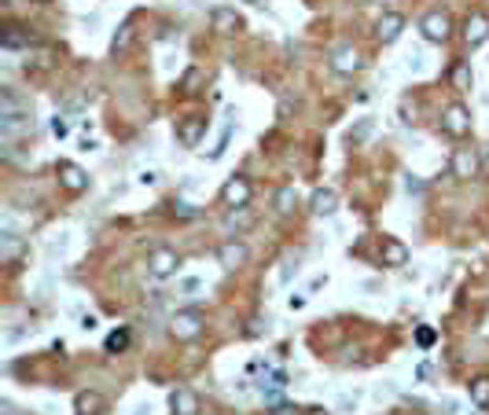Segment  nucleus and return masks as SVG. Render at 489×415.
Instances as JSON below:
<instances>
[{
    "label": "nucleus",
    "mask_w": 489,
    "mask_h": 415,
    "mask_svg": "<svg viewBox=\"0 0 489 415\" xmlns=\"http://www.w3.org/2000/svg\"><path fill=\"white\" fill-rule=\"evenodd\" d=\"M463 37H467L471 48H479L489 41V19L482 15V11H474V15L467 19V26H463Z\"/></svg>",
    "instance_id": "nucleus-11"
},
{
    "label": "nucleus",
    "mask_w": 489,
    "mask_h": 415,
    "mask_svg": "<svg viewBox=\"0 0 489 415\" xmlns=\"http://www.w3.org/2000/svg\"><path fill=\"white\" fill-rule=\"evenodd\" d=\"M133 415H151V412H147V408H136V412H133Z\"/></svg>",
    "instance_id": "nucleus-32"
},
{
    "label": "nucleus",
    "mask_w": 489,
    "mask_h": 415,
    "mask_svg": "<svg viewBox=\"0 0 489 415\" xmlns=\"http://www.w3.org/2000/svg\"><path fill=\"white\" fill-rule=\"evenodd\" d=\"M0 257H4L8 265L22 257V239L15 236V231H4V236H0Z\"/></svg>",
    "instance_id": "nucleus-18"
},
{
    "label": "nucleus",
    "mask_w": 489,
    "mask_h": 415,
    "mask_svg": "<svg viewBox=\"0 0 489 415\" xmlns=\"http://www.w3.org/2000/svg\"><path fill=\"white\" fill-rule=\"evenodd\" d=\"M129 44H133V22H122L118 33H114V41H111V48L114 51H125Z\"/></svg>",
    "instance_id": "nucleus-22"
},
{
    "label": "nucleus",
    "mask_w": 489,
    "mask_h": 415,
    "mask_svg": "<svg viewBox=\"0 0 489 415\" xmlns=\"http://www.w3.org/2000/svg\"><path fill=\"white\" fill-rule=\"evenodd\" d=\"M273 415H298V408H294V405H276Z\"/></svg>",
    "instance_id": "nucleus-29"
},
{
    "label": "nucleus",
    "mask_w": 489,
    "mask_h": 415,
    "mask_svg": "<svg viewBox=\"0 0 489 415\" xmlns=\"http://www.w3.org/2000/svg\"><path fill=\"white\" fill-rule=\"evenodd\" d=\"M474 173H479V154H474V147H456V154H453V177L467 180Z\"/></svg>",
    "instance_id": "nucleus-10"
},
{
    "label": "nucleus",
    "mask_w": 489,
    "mask_h": 415,
    "mask_svg": "<svg viewBox=\"0 0 489 415\" xmlns=\"http://www.w3.org/2000/svg\"><path fill=\"white\" fill-rule=\"evenodd\" d=\"M202 133H206V118H184L177 125V136H180V144H184V147H199Z\"/></svg>",
    "instance_id": "nucleus-14"
},
{
    "label": "nucleus",
    "mask_w": 489,
    "mask_h": 415,
    "mask_svg": "<svg viewBox=\"0 0 489 415\" xmlns=\"http://www.w3.org/2000/svg\"><path fill=\"white\" fill-rule=\"evenodd\" d=\"M302 415H331L328 408H309V412H302Z\"/></svg>",
    "instance_id": "nucleus-31"
},
{
    "label": "nucleus",
    "mask_w": 489,
    "mask_h": 415,
    "mask_svg": "<svg viewBox=\"0 0 489 415\" xmlns=\"http://www.w3.org/2000/svg\"><path fill=\"white\" fill-rule=\"evenodd\" d=\"M170 331H173V339H180V342L199 339V334H202V313H199V309H180V313L173 316V323H170Z\"/></svg>",
    "instance_id": "nucleus-1"
},
{
    "label": "nucleus",
    "mask_w": 489,
    "mask_h": 415,
    "mask_svg": "<svg viewBox=\"0 0 489 415\" xmlns=\"http://www.w3.org/2000/svg\"><path fill=\"white\" fill-rule=\"evenodd\" d=\"M294 206H298V191H294V188H280L276 191V210L280 213H294Z\"/></svg>",
    "instance_id": "nucleus-20"
},
{
    "label": "nucleus",
    "mask_w": 489,
    "mask_h": 415,
    "mask_svg": "<svg viewBox=\"0 0 489 415\" xmlns=\"http://www.w3.org/2000/svg\"><path fill=\"white\" fill-rule=\"evenodd\" d=\"M416 342H419L423 349L434 345V331H431V327H419V331H416Z\"/></svg>",
    "instance_id": "nucleus-27"
},
{
    "label": "nucleus",
    "mask_w": 489,
    "mask_h": 415,
    "mask_svg": "<svg viewBox=\"0 0 489 415\" xmlns=\"http://www.w3.org/2000/svg\"><path fill=\"white\" fill-rule=\"evenodd\" d=\"M51 133H56L59 140H63V136H67V133H70V125H67V118H51Z\"/></svg>",
    "instance_id": "nucleus-28"
},
{
    "label": "nucleus",
    "mask_w": 489,
    "mask_h": 415,
    "mask_svg": "<svg viewBox=\"0 0 489 415\" xmlns=\"http://www.w3.org/2000/svg\"><path fill=\"white\" fill-rule=\"evenodd\" d=\"M250 195H254V184H250L247 177H232L228 184L221 188V202L225 206H247Z\"/></svg>",
    "instance_id": "nucleus-6"
},
{
    "label": "nucleus",
    "mask_w": 489,
    "mask_h": 415,
    "mask_svg": "<svg viewBox=\"0 0 489 415\" xmlns=\"http://www.w3.org/2000/svg\"><path fill=\"white\" fill-rule=\"evenodd\" d=\"M184 85H188V92H195V85H199V74H195V70H191V74L184 77Z\"/></svg>",
    "instance_id": "nucleus-30"
},
{
    "label": "nucleus",
    "mask_w": 489,
    "mask_h": 415,
    "mask_svg": "<svg viewBox=\"0 0 489 415\" xmlns=\"http://www.w3.org/2000/svg\"><path fill=\"white\" fill-rule=\"evenodd\" d=\"M405 261H408V246L401 239H383V265L397 268V265H405Z\"/></svg>",
    "instance_id": "nucleus-16"
},
{
    "label": "nucleus",
    "mask_w": 489,
    "mask_h": 415,
    "mask_svg": "<svg viewBox=\"0 0 489 415\" xmlns=\"http://www.w3.org/2000/svg\"><path fill=\"white\" fill-rule=\"evenodd\" d=\"M103 408H107V397L96 390H81L74 397V415H103Z\"/></svg>",
    "instance_id": "nucleus-9"
},
{
    "label": "nucleus",
    "mask_w": 489,
    "mask_h": 415,
    "mask_svg": "<svg viewBox=\"0 0 489 415\" xmlns=\"http://www.w3.org/2000/svg\"><path fill=\"white\" fill-rule=\"evenodd\" d=\"M103 349H107V353H122V349H129V331L122 327V331H111L107 334V345H103Z\"/></svg>",
    "instance_id": "nucleus-23"
},
{
    "label": "nucleus",
    "mask_w": 489,
    "mask_h": 415,
    "mask_svg": "<svg viewBox=\"0 0 489 415\" xmlns=\"http://www.w3.org/2000/svg\"><path fill=\"white\" fill-rule=\"evenodd\" d=\"M419 30H423V37H427V41L442 44V41H449V33H453V19H449L445 11H427V15H423V22H419Z\"/></svg>",
    "instance_id": "nucleus-3"
},
{
    "label": "nucleus",
    "mask_w": 489,
    "mask_h": 415,
    "mask_svg": "<svg viewBox=\"0 0 489 415\" xmlns=\"http://www.w3.org/2000/svg\"><path fill=\"white\" fill-rule=\"evenodd\" d=\"M177 265H180V257H177V250H170V246H154L151 257H147V272L154 279L177 276Z\"/></svg>",
    "instance_id": "nucleus-2"
},
{
    "label": "nucleus",
    "mask_w": 489,
    "mask_h": 415,
    "mask_svg": "<svg viewBox=\"0 0 489 415\" xmlns=\"http://www.w3.org/2000/svg\"><path fill=\"white\" fill-rule=\"evenodd\" d=\"M59 184L77 195V191L88 188V173L81 170V165H74V162H59Z\"/></svg>",
    "instance_id": "nucleus-8"
},
{
    "label": "nucleus",
    "mask_w": 489,
    "mask_h": 415,
    "mask_svg": "<svg viewBox=\"0 0 489 415\" xmlns=\"http://www.w3.org/2000/svg\"><path fill=\"white\" fill-rule=\"evenodd\" d=\"M26 44V33L19 30V26H8V30H4V48L11 51V48H22Z\"/></svg>",
    "instance_id": "nucleus-24"
},
{
    "label": "nucleus",
    "mask_w": 489,
    "mask_h": 415,
    "mask_svg": "<svg viewBox=\"0 0 489 415\" xmlns=\"http://www.w3.org/2000/svg\"><path fill=\"white\" fill-rule=\"evenodd\" d=\"M210 22H214L217 33H236L239 30V15L232 8H214L210 11Z\"/></svg>",
    "instance_id": "nucleus-17"
},
{
    "label": "nucleus",
    "mask_w": 489,
    "mask_h": 415,
    "mask_svg": "<svg viewBox=\"0 0 489 415\" xmlns=\"http://www.w3.org/2000/svg\"><path fill=\"white\" fill-rule=\"evenodd\" d=\"M331 67L339 70V74H357L360 67H364V59H360V51H357V48L346 44V48H339V51L331 56Z\"/></svg>",
    "instance_id": "nucleus-12"
},
{
    "label": "nucleus",
    "mask_w": 489,
    "mask_h": 415,
    "mask_svg": "<svg viewBox=\"0 0 489 415\" xmlns=\"http://www.w3.org/2000/svg\"><path fill=\"white\" fill-rule=\"evenodd\" d=\"M217 261H221V268H228V272L243 268V265L250 261L247 243H239V239H228V243H221V246H217Z\"/></svg>",
    "instance_id": "nucleus-5"
},
{
    "label": "nucleus",
    "mask_w": 489,
    "mask_h": 415,
    "mask_svg": "<svg viewBox=\"0 0 489 415\" xmlns=\"http://www.w3.org/2000/svg\"><path fill=\"white\" fill-rule=\"evenodd\" d=\"M471 400L479 408H489V379H474L471 382Z\"/></svg>",
    "instance_id": "nucleus-21"
},
{
    "label": "nucleus",
    "mask_w": 489,
    "mask_h": 415,
    "mask_svg": "<svg viewBox=\"0 0 489 415\" xmlns=\"http://www.w3.org/2000/svg\"><path fill=\"white\" fill-rule=\"evenodd\" d=\"M170 408H173V415H199V397L180 386V390L170 393Z\"/></svg>",
    "instance_id": "nucleus-15"
},
{
    "label": "nucleus",
    "mask_w": 489,
    "mask_h": 415,
    "mask_svg": "<svg viewBox=\"0 0 489 415\" xmlns=\"http://www.w3.org/2000/svg\"><path fill=\"white\" fill-rule=\"evenodd\" d=\"M228 140H232V125H225V129H221V140H217V147L210 151V158H221L225 147H228Z\"/></svg>",
    "instance_id": "nucleus-25"
},
{
    "label": "nucleus",
    "mask_w": 489,
    "mask_h": 415,
    "mask_svg": "<svg viewBox=\"0 0 489 415\" xmlns=\"http://www.w3.org/2000/svg\"><path fill=\"white\" fill-rule=\"evenodd\" d=\"M401 30H405V15H401V11H383V19L376 26V37L383 44H394L397 37H401Z\"/></svg>",
    "instance_id": "nucleus-7"
},
{
    "label": "nucleus",
    "mask_w": 489,
    "mask_h": 415,
    "mask_svg": "<svg viewBox=\"0 0 489 415\" xmlns=\"http://www.w3.org/2000/svg\"><path fill=\"white\" fill-rule=\"evenodd\" d=\"M467 81H471V70H467V67H456V70H453V85H456V88H467Z\"/></svg>",
    "instance_id": "nucleus-26"
},
{
    "label": "nucleus",
    "mask_w": 489,
    "mask_h": 415,
    "mask_svg": "<svg viewBox=\"0 0 489 415\" xmlns=\"http://www.w3.org/2000/svg\"><path fill=\"white\" fill-rule=\"evenodd\" d=\"M442 129L453 140H463L471 133V114H467V107H460V103H453V107H445V114H442Z\"/></svg>",
    "instance_id": "nucleus-4"
},
{
    "label": "nucleus",
    "mask_w": 489,
    "mask_h": 415,
    "mask_svg": "<svg viewBox=\"0 0 489 415\" xmlns=\"http://www.w3.org/2000/svg\"><path fill=\"white\" fill-rule=\"evenodd\" d=\"M254 225V217L247 213V206H232V213L225 217V231L232 236V231H243V228H250Z\"/></svg>",
    "instance_id": "nucleus-19"
},
{
    "label": "nucleus",
    "mask_w": 489,
    "mask_h": 415,
    "mask_svg": "<svg viewBox=\"0 0 489 415\" xmlns=\"http://www.w3.org/2000/svg\"><path fill=\"white\" fill-rule=\"evenodd\" d=\"M309 210H313L316 217H331L335 210H339V195H335L331 188H316L313 199H309Z\"/></svg>",
    "instance_id": "nucleus-13"
}]
</instances>
